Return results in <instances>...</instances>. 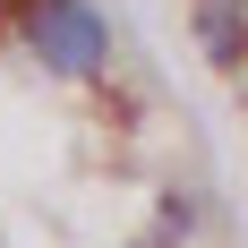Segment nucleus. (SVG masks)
<instances>
[{"label": "nucleus", "instance_id": "2", "mask_svg": "<svg viewBox=\"0 0 248 248\" xmlns=\"http://www.w3.org/2000/svg\"><path fill=\"white\" fill-rule=\"evenodd\" d=\"M197 34L214 60H240L248 51V0H197Z\"/></svg>", "mask_w": 248, "mask_h": 248}, {"label": "nucleus", "instance_id": "1", "mask_svg": "<svg viewBox=\"0 0 248 248\" xmlns=\"http://www.w3.org/2000/svg\"><path fill=\"white\" fill-rule=\"evenodd\" d=\"M26 43L51 77H94L111 51V26L94 0H26Z\"/></svg>", "mask_w": 248, "mask_h": 248}]
</instances>
